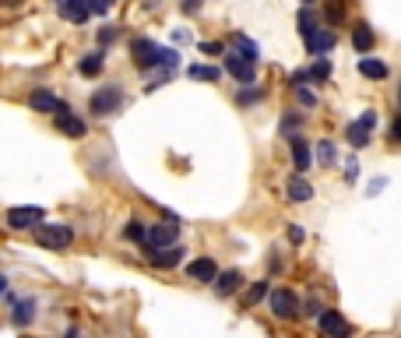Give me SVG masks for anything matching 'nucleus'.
Returning <instances> with one entry per match:
<instances>
[{
    "label": "nucleus",
    "instance_id": "obj_20",
    "mask_svg": "<svg viewBox=\"0 0 401 338\" xmlns=\"http://www.w3.org/2000/svg\"><path fill=\"white\" fill-rule=\"evenodd\" d=\"M359 74L370 78V81H384L387 78V64L377 61V56H363V61H359Z\"/></svg>",
    "mask_w": 401,
    "mask_h": 338
},
{
    "label": "nucleus",
    "instance_id": "obj_15",
    "mask_svg": "<svg viewBox=\"0 0 401 338\" xmlns=\"http://www.w3.org/2000/svg\"><path fill=\"white\" fill-rule=\"evenodd\" d=\"M28 106H32L35 113H53V109H60L64 102L56 99L49 88H32V95H28Z\"/></svg>",
    "mask_w": 401,
    "mask_h": 338
},
{
    "label": "nucleus",
    "instance_id": "obj_28",
    "mask_svg": "<svg viewBox=\"0 0 401 338\" xmlns=\"http://www.w3.org/2000/svg\"><path fill=\"white\" fill-rule=\"evenodd\" d=\"M331 78V61H327V56H317V61H313V67H310V81H327Z\"/></svg>",
    "mask_w": 401,
    "mask_h": 338
},
{
    "label": "nucleus",
    "instance_id": "obj_17",
    "mask_svg": "<svg viewBox=\"0 0 401 338\" xmlns=\"http://www.w3.org/2000/svg\"><path fill=\"white\" fill-rule=\"evenodd\" d=\"M211 286H215V293H218V296H233V293L243 286V275H240L236 268H233V271H222V275L211 282Z\"/></svg>",
    "mask_w": 401,
    "mask_h": 338
},
{
    "label": "nucleus",
    "instance_id": "obj_14",
    "mask_svg": "<svg viewBox=\"0 0 401 338\" xmlns=\"http://www.w3.org/2000/svg\"><path fill=\"white\" fill-rule=\"evenodd\" d=\"M334 49V32L331 29H317L310 39H306V53L310 56H327Z\"/></svg>",
    "mask_w": 401,
    "mask_h": 338
},
{
    "label": "nucleus",
    "instance_id": "obj_42",
    "mask_svg": "<svg viewBox=\"0 0 401 338\" xmlns=\"http://www.w3.org/2000/svg\"><path fill=\"white\" fill-rule=\"evenodd\" d=\"M67 338H85V335H81L78 328H67Z\"/></svg>",
    "mask_w": 401,
    "mask_h": 338
},
{
    "label": "nucleus",
    "instance_id": "obj_4",
    "mask_svg": "<svg viewBox=\"0 0 401 338\" xmlns=\"http://www.w3.org/2000/svg\"><path fill=\"white\" fill-rule=\"evenodd\" d=\"M120 102H124V92H120L117 85H106V88H99V92L92 95L88 109L95 113V117H109V113L120 109Z\"/></svg>",
    "mask_w": 401,
    "mask_h": 338
},
{
    "label": "nucleus",
    "instance_id": "obj_12",
    "mask_svg": "<svg viewBox=\"0 0 401 338\" xmlns=\"http://www.w3.org/2000/svg\"><path fill=\"white\" fill-rule=\"evenodd\" d=\"M187 275H190V282H204V286H211V282L218 278V264L211 257H194L187 264Z\"/></svg>",
    "mask_w": 401,
    "mask_h": 338
},
{
    "label": "nucleus",
    "instance_id": "obj_5",
    "mask_svg": "<svg viewBox=\"0 0 401 338\" xmlns=\"http://www.w3.org/2000/svg\"><path fill=\"white\" fill-rule=\"evenodd\" d=\"M377 120H380L377 109H366L359 120H352V124H349V145H352V148H366V145H370V134H373V127H377Z\"/></svg>",
    "mask_w": 401,
    "mask_h": 338
},
{
    "label": "nucleus",
    "instance_id": "obj_21",
    "mask_svg": "<svg viewBox=\"0 0 401 338\" xmlns=\"http://www.w3.org/2000/svg\"><path fill=\"white\" fill-rule=\"evenodd\" d=\"M78 71H81L85 78L102 74V53H99V49H95V53H85V56H81V64H78Z\"/></svg>",
    "mask_w": 401,
    "mask_h": 338
},
{
    "label": "nucleus",
    "instance_id": "obj_32",
    "mask_svg": "<svg viewBox=\"0 0 401 338\" xmlns=\"http://www.w3.org/2000/svg\"><path fill=\"white\" fill-rule=\"evenodd\" d=\"M296 95H300V102H303V106H317V95H313L306 85H296Z\"/></svg>",
    "mask_w": 401,
    "mask_h": 338
},
{
    "label": "nucleus",
    "instance_id": "obj_29",
    "mask_svg": "<svg viewBox=\"0 0 401 338\" xmlns=\"http://www.w3.org/2000/svg\"><path fill=\"white\" fill-rule=\"evenodd\" d=\"M324 15H327V22H341L345 18V8H341V0H324Z\"/></svg>",
    "mask_w": 401,
    "mask_h": 338
},
{
    "label": "nucleus",
    "instance_id": "obj_26",
    "mask_svg": "<svg viewBox=\"0 0 401 338\" xmlns=\"http://www.w3.org/2000/svg\"><path fill=\"white\" fill-rule=\"evenodd\" d=\"M271 293V286H268V278L264 282H254V286L247 289V296H243V307H254V303H261L264 296Z\"/></svg>",
    "mask_w": 401,
    "mask_h": 338
},
{
    "label": "nucleus",
    "instance_id": "obj_6",
    "mask_svg": "<svg viewBox=\"0 0 401 338\" xmlns=\"http://www.w3.org/2000/svg\"><path fill=\"white\" fill-rule=\"evenodd\" d=\"M225 71L229 74H233L240 85H254V78H257V64L254 61H247V56L243 53H225Z\"/></svg>",
    "mask_w": 401,
    "mask_h": 338
},
{
    "label": "nucleus",
    "instance_id": "obj_39",
    "mask_svg": "<svg viewBox=\"0 0 401 338\" xmlns=\"http://www.w3.org/2000/svg\"><path fill=\"white\" fill-rule=\"evenodd\" d=\"M201 53H222L218 42H201Z\"/></svg>",
    "mask_w": 401,
    "mask_h": 338
},
{
    "label": "nucleus",
    "instance_id": "obj_35",
    "mask_svg": "<svg viewBox=\"0 0 401 338\" xmlns=\"http://www.w3.org/2000/svg\"><path fill=\"white\" fill-rule=\"evenodd\" d=\"M289 240H293V243H303V240H306V233H303V225H296V222L289 225Z\"/></svg>",
    "mask_w": 401,
    "mask_h": 338
},
{
    "label": "nucleus",
    "instance_id": "obj_24",
    "mask_svg": "<svg viewBox=\"0 0 401 338\" xmlns=\"http://www.w3.org/2000/svg\"><path fill=\"white\" fill-rule=\"evenodd\" d=\"M233 49H236V53H243L247 61H254V64L261 61V49H257V42H254V39H247V35H233Z\"/></svg>",
    "mask_w": 401,
    "mask_h": 338
},
{
    "label": "nucleus",
    "instance_id": "obj_31",
    "mask_svg": "<svg viewBox=\"0 0 401 338\" xmlns=\"http://www.w3.org/2000/svg\"><path fill=\"white\" fill-rule=\"evenodd\" d=\"M257 99H264V88H243V92H240V106H250V102H257Z\"/></svg>",
    "mask_w": 401,
    "mask_h": 338
},
{
    "label": "nucleus",
    "instance_id": "obj_44",
    "mask_svg": "<svg viewBox=\"0 0 401 338\" xmlns=\"http://www.w3.org/2000/svg\"><path fill=\"white\" fill-rule=\"evenodd\" d=\"M398 95H401V88H398Z\"/></svg>",
    "mask_w": 401,
    "mask_h": 338
},
{
    "label": "nucleus",
    "instance_id": "obj_16",
    "mask_svg": "<svg viewBox=\"0 0 401 338\" xmlns=\"http://www.w3.org/2000/svg\"><path fill=\"white\" fill-rule=\"evenodd\" d=\"M285 194H289V201H293V204H306V201L313 198V187L303 180V173H296L289 184H285Z\"/></svg>",
    "mask_w": 401,
    "mask_h": 338
},
{
    "label": "nucleus",
    "instance_id": "obj_22",
    "mask_svg": "<svg viewBox=\"0 0 401 338\" xmlns=\"http://www.w3.org/2000/svg\"><path fill=\"white\" fill-rule=\"evenodd\" d=\"M296 25H300V35H303V42H306V39H310V35H313V32L320 29V22H317V15H313L310 8H303V11H300Z\"/></svg>",
    "mask_w": 401,
    "mask_h": 338
},
{
    "label": "nucleus",
    "instance_id": "obj_10",
    "mask_svg": "<svg viewBox=\"0 0 401 338\" xmlns=\"http://www.w3.org/2000/svg\"><path fill=\"white\" fill-rule=\"evenodd\" d=\"M56 11H60V18L74 22V25H85L92 18V8L88 0H56Z\"/></svg>",
    "mask_w": 401,
    "mask_h": 338
},
{
    "label": "nucleus",
    "instance_id": "obj_34",
    "mask_svg": "<svg viewBox=\"0 0 401 338\" xmlns=\"http://www.w3.org/2000/svg\"><path fill=\"white\" fill-rule=\"evenodd\" d=\"M345 180H349V184H356V180H359V162H356V159L345 166Z\"/></svg>",
    "mask_w": 401,
    "mask_h": 338
},
{
    "label": "nucleus",
    "instance_id": "obj_33",
    "mask_svg": "<svg viewBox=\"0 0 401 338\" xmlns=\"http://www.w3.org/2000/svg\"><path fill=\"white\" fill-rule=\"evenodd\" d=\"M120 32L117 29H113V25H106V29H99V46H106V42H113V39H117Z\"/></svg>",
    "mask_w": 401,
    "mask_h": 338
},
{
    "label": "nucleus",
    "instance_id": "obj_43",
    "mask_svg": "<svg viewBox=\"0 0 401 338\" xmlns=\"http://www.w3.org/2000/svg\"><path fill=\"white\" fill-rule=\"evenodd\" d=\"M306 4H313V0H306Z\"/></svg>",
    "mask_w": 401,
    "mask_h": 338
},
{
    "label": "nucleus",
    "instance_id": "obj_30",
    "mask_svg": "<svg viewBox=\"0 0 401 338\" xmlns=\"http://www.w3.org/2000/svg\"><path fill=\"white\" fill-rule=\"evenodd\" d=\"M317 159H320L324 166H327V162H334V159H338V148H334V141H320V145H317Z\"/></svg>",
    "mask_w": 401,
    "mask_h": 338
},
{
    "label": "nucleus",
    "instance_id": "obj_8",
    "mask_svg": "<svg viewBox=\"0 0 401 338\" xmlns=\"http://www.w3.org/2000/svg\"><path fill=\"white\" fill-rule=\"evenodd\" d=\"M317 328H320L327 338H352V324L341 317L338 310H320V314H317Z\"/></svg>",
    "mask_w": 401,
    "mask_h": 338
},
{
    "label": "nucleus",
    "instance_id": "obj_40",
    "mask_svg": "<svg viewBox=\"0 0 401 338\" xmlns=\"http://www.w3.org/2000/svg\"><path fill=\"white\" fill-rule=\"evenodd\" d=\"M384 187H387V180H373V184H370V194H377V191H384Z\"/></svg>",
    "mask_w": 401,
    "mask_h": 338
},
{
    "label": "nucleus",
    "instance_id": "obj_9",
    "mask_svg": "<svg viewBox=\"0 0 401 338\" xmlns=\"http://www.w3.org/2000/svg\"><path fill=\"white\" fill-rule=\"evenodd\" d=\"M56 131H64L67 138H85V120L78 117V113H71L67 106H60V109H56Z\"/></svg>",
    "mask_w": 401,
    "mask_h": 338
},
{
    "label": "nucleus",
    "instance_id": "obj_27",
    "mask_svg": "<svg viewBox=\"0 0 401 338\" xmlns=\"http://www.w3.org/2000/svg\"><path fill=\"white\" fill-rule=\"evenodd\" d=\"M124 236L134 240V243H145V240H148V225H145L141 218H131V222H127V230H124Z\"/></svg>",
    "mask_w": 401,
    "mask_h": 338
},
{
    "label": "nucleus",
    "instance_id": "obj_13",
    "mask_svg": "<svg viewBox=\"0 0 401 338\" xmlns=\"http://www.w3.org/2000/svg\"><path fill=\"white\" fill-rule=\"evenodd\" d=\"M183 247L180 243H173V247H162V250H148V261L155 264V268H177L180 261H183Z\"/></svg>",
    "mask_w": 401,
    "mask_h": 338
},
{
    "label": "nucleus",
    "instance_id": "obj_19",
    "mask_svg": "<svg viewBox=\"0 0 401 338\" xmlns=\"http://www.w3.org/2000/svg\"><path fill=\"white\" fill-rule=\"evenodd\" d=\"M289 145H293V162H296V173H306V169H310V162H313L306 138H293Z\"/></svg>",
    "mask_w": 401,
    "mask_h": 338
},
{
    "label": "nucleus",
    "instance_id": "obj_38",
    "mask_svg": "<svg viewBox=\"0 0 401 338\" xmlns=\"http://www.w3.org/2000/svg\"><path fill=\"white\" fill-rule=\"evenodd\" d=\"M183 15H194V11H201V0H183Z\"/></svg>",
    "mask_w": 401,
    "mask_h": 338
},
{
    "label": "nucleus",
    "instance_id": "obj_18",
    "mask_svg": "<svg viewBox=\"0 0 401 338\" xmlns=\"http://www.w3.org/2000/svg\"><path fill=\"white\" fill-rule=\"evenodd\" d=\"M352 46H356L359 53H370V49L377 46V32H373L366 22H359V25L352 29Z\"/></svg>",
    "mask_w": 401,
    "mask_h": 338
},
{
    "label": "nucleus",
    "instance_id": "obj_25",
    "mask_svg": "<svg viewBox=\"0 0 401 338\" xmlns=\"http://www.w3.org/2000/svg\"><path fill=\"white\" fill-rule=\"evenodd\" d=\"M187 74H190L194 81H218V78H222V71H218V67H208V64H190Z\"/></svg>",
    "mask_w": 401,
    "mask_h": 338
},
{
    "label": "nucleus",
    "instance_id": "obj_3",
    "mask_svg": "<svg viewBox=\"0 0 401 338\" xmlns=\"http://www.w3.org/2000/svg\"><path fill=\"white\" fill-rule=\"evenodd\" d=\"M268 307H271V314H275L278 321H293V317H300V310H303V303H300V296H296L293 289H271V293H268Z\"/></svg>",
    "mask_w": 401,
    "mask_h": 338
},
{
    "label": "nucleus",
    "instance_id": "obj_36",
    "mask_svg": "<svg viewBox=\"0 0 401 338\" xmlns=\"http://www.w3.org/2000/svg\"><path fill=\"white\" fill-rule=\"evenodd\" d=\"M391 141H394V145H401V113L394 117V127H391Z\"/></svg>",
    "mask_w": 401,
    "mask_h": 338
},
{
    "label": "nucleus",
    "instance_id": "obj_37",
    "mask_svg": "<svg viewBox=\"0 0 401 338\" xmlns=\"http://www.w3.org/2000/svg\"><path fill=\"white\" fill-rule=\"evenodd\" d=\"M296 127H300V117H285V120H281V131H285V134L296 131Z\"/></svg>",
    "mask_w": 401,
    "mask_h": 338
},
{
    "label": "nucleus",
    "instance_id": "obj_2",
    "mask_svg": "<svg viewBox=\"0 0 401 338\" xmlns=\"http://www.w3.org/2000/svg\"><path fill=\"white\" fill-rule=\"evenodd\" d=\"M32 233H35V243L46 247V250H67L74 243V230H71V225H64V222H53V225L39 222Z\"/></svg>",
    "mask_w": 401,
    "mask_h": 338
},
{
    "label": "nucleus",
    "instance_id": "obj_7",
    "mask_svg": "<svg viewBox=\"0 0 401 338\" xmlns=\"http://www.w3.org/2000/svg\"><path fill=\"white\" fill-rule=\"evenodd\" d=\"M180 240V225L177 222H158V225H148V250H162V247H173Z\"/></svg>",
    "mask_w": 401,
    "mask_h": 338
},
{
    "label": "nucleus",
    "instance_id": "obj_41",
    "mask_svg": "<svg viewBox=\"0 0 401 338\" xmlns=\"http://www.w3.org/2000/svg\"><path fill=\"white\" fill-rule=\"evenodd\" d=\"M0 296H8V278L0 275Z\"/></svg>",
    "mask_w": 401,
    "mask_h": 338
},
{
    "label": "nucleus",
    "instance_id": "obj_1",
    "mask_svg": "<svg viewBox=\"0 0 401 338\" xmlns=\"http://www.w3.org/2000/svg\"><path fill=\"white\" fill-rule=\"evenodd\" d=\"M131 53H134V64H138L141 71H152V67L173 71V67L180 64V53H177V49H165V46H158V42H152V39H134Z\"/></svg>",
    "mask_w": 401,
    "mask_h": 338
},
{
    "label": "nucleus",
    "instance_id": "obj_23",
    "mask_svg": "<svg viewBox=\"0 0 401 338\" xmlns=\"http://www.w3.org/2000/svg\"><path fill=\"white\" fill-rule=\"evenodd\" d=\"M32 317H35V300H32V296L18 300V303H15V324H18V328H22V324H32Z\"/></svg>",
    "mask_w": 401,
    "mask_h": 338
},
{
    "label": "nucleus",
    "instance_id": "obj_11",
    "mask_svg": "<svg viewBox=\"0 0 401 338\" xmlns=\"http://www.w3.org/2000/svg\"><path fill=\"white\" fill-rule=\"evenodd\" d=\"M39 222H42V208H11L8 211L11 230H35Z\"/></svg>",
    "mask_w": 401,
    "mask_h": 338
}]
</instances>
